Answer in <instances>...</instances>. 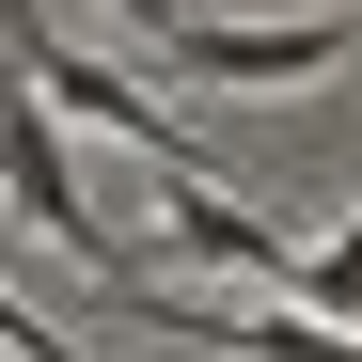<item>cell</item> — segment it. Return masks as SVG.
Wrapping results in <instances>:
<instances>
[{"instance_id":"cell-1","label":"cell","mask_w":362,"mask_h":362,"mask_svg":"<svg viewBox=\"0 0 362 362\" xmlns=\"http://www.w3.org/2000/svg\"><path fill=\"white\" fill-rule=\"evenodd\" d=\"M362 47V16H173L142 47V79H205V95H299Z\"/></svg>"},{"instance_id":"cell-2","label":"cell","mask_w":362,"mask_h":362,"mask_svg":"<svg viewBox=\"0 0 362 362\" xmlns=\"http://www.w3.org/2000/svg\"><path fill=\"white\" fill-rule=\"evenodd\" d=\"M0 189H16V221L47 236V252H79L95 284H127V299H142V252H127L110 221H95V189L64 173V110H47L32 79H0Z\"/></svg>"},{"instance_id":"cell-3","label":"cell","mask_w":362,"mask_h":362,"mask_svg":"<svg viewBox=\"0 0 362 362\" xmlns=\"http://www.w3.org/2000/svg\"><path fill=\"white\" fill-rule=\"evenodd\" d=\"M127 315H142V331H189V346H221V362H362V331H331V315H252V299H205V284H142Z\"/></svg>"},{"instance_id":"cell-4","label":"cell","mask_w":362,"mask_h":362,"mask_svg":"<svg viewBox=\"0 0 362 362\" xmlns=\"http://www.w3.org/2000/svg\"><path fill=\"white\" fill-rule=\"evenodd\" d=\"M158 236H173V268H268V284H299V236L268 205L205 189V173H158Z\"/></svg>"},{"instance_id":"cell-5","label":"cell","mask_w":362,"mask_h":362,"mask_svg":"<svg viewBox=\"0 0 362 362\" xmlns=\"http://www.w3.org/2000/svg\"><path fill=\"white\" fill-rule=\"evenodd\" d=\"M299 315L362 331V205H346V236H315V252H299Z\"/></svg>"},{"instance_id":"cell-6","label":"cell","mask_w":362,"mask_h":362,"mask_svg":"<svg viewBox=\"0 0 362 362\" xmlns=\"http://www.w3.org/2000/svg\"><path fill=\"white\" fill-rule=\"evenodd\" d=\"M110 16H127V32H142V47H158V32H173V0H110Z\"/></svg>"},{"instance_id":"cell-7","label":"cell","mask_w":362,"mask_h":362,"mask_svg":"<svg viewBox=\"0 0 362 362\" xmlns=\"http://www.w3.org/2000/svg\"><path fill=\"white\" fill-rule=\"evenodd\" d=\"M32 32H47V16H32V0H0V47H32Z\"/></svg>"}]
</instances>
